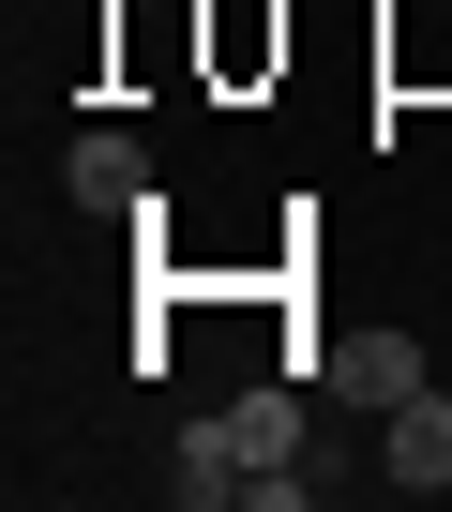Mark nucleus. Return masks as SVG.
Segmentation results:
<instances>
[{"mask_svg": "<svg viewBox=\"0 0 452 512\" xmlns=\"http://www.w3.org/2000/svg\"><path fill=\"white\" fill-rule=\"evenodd\" d=\"M392 482H407V497H452V392H437V377L392 407Z\"/></svg>", "mask_w": 452, "mask_h": 512, "instance_id": "4", "label": "nucleus"}, {"mask_svg": "<svg viewBox=\"0 0 452 512\" xmlns=\"http://www.w3.org/2000/svg\"><path fill=\"white\" fill-rule=\"evenodd\" d=\"M61 196H76V211H151V151H136V136H76V151H61Z\"/></svg>", "mask_w": 452, "mask_h": 512, "instance_id": "3", "label": "nucleus"}, {"mask_svg": "<svg viewBox=\"0 0 452 512\" xmlns=\"http://www.w3.org/2000/svg\"><path fill=\"white\" fill-rule=\"evenodd\" d=\"M226 422H242V452H257V467H302V392H242Z\"/></svg>", "mask_w": 452, "mask_h": 512, "instance_id": "5", "label": "nucleus"}, {"mask_svg": "<svg viewBox=\"0 0 452 512\" xmlns=\"http://www.w3.org/2000/svg\"><path fill=\"white\" fill-rule=\"evenodd\" d=\"M166 497H181V512L257 497V452H242V422H181V467H166Z\"/></svg>", "mask_w": 452, "mask_h": 512, "instance_id": "2", "label": "nucleus"}, {"mask_svg": "<svg viewBox=\"0 0 452 512\" xmlns=\"http://www.w3.org/2000/svg\"><path fill=\"white\" fill-rule=\"evenodd\" d=\"M317 392H332V407H407V392H422V347H407V332H332V347H317Z\"/></svg>", "mask_w": 452, "mask_h": 512, "instance_id": "1", "label": "nucleus"}]
</instances>
